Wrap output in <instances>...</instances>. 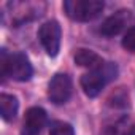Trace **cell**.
<instances>
[{
    "label": "cell",
    "mask_w": 135,
    "mask_h": 135,
    "mask_svg": "<svg viewBox=\"0 0 135 135\" xmlns=\"http://www.w3.org/2000/svg\"><path fill=\"white\" fill-rule=\"evenodd\" d=\"M116 76H118V65L113 62H105L99 69H94L84 73L80 80V84H81L83 92L89 99H94L103 91V88L108 83L116 80Z\"/></svg>",
    "instance_id": "6da1fadb"
},
{
    "label": "cell",
    "mask_w": 135,
    "mask_h": 135,
    "mask_svg": "<svg viewBox=\"0 0 135 135\" xmlns=\"http://www.w3.org/2000/svg\"><path fill=\"white\" fill-rule=\"evenodd\" d=\"M0 65H2V75L11 78L13 81L24 83V81H29L33 75V69L27 54L21 51L8 54L5 49H2Z\"/></svg>",
    "instance_id": "7a4b0ae2"
},
{
    "label": "cell",
    "mask_w": 135,
    "mask_h": 135,
    "mask_svg": "<svg viewBox=\"0 0 135 135\" xmlns=\"http://www.w3.org/2000/svg\"><path fill=\"white\" fill-rule=\"evenodd\" d=\"M105 8L102 0H65L64 11L72 21L89 22L97 19Z\"/></svg>",
    "instance_id": "3957f363"
},
{
    "label": "cell",
    "mask_w": 135,
    "mask_h": 135,
    "mask_svg": "<svg viewBox=\"0 0 135 135\" xmlns=\"http://www.w3.org/2000/svg\"><path fill=\"white\" fill-rule=\"evenodd\" d=\"M73 92L72 78L67 73H56L48 84V99L54 105H64L70 100Z\"/></svg>",
    "instance_id": "277c9868"
},
{
    "label": "cell",
    "mask_w": 135,
    "mask_h": 135,
    "mask_svg": "<svg viewBox=\"0 0 135 135\" xmlns=\"http://www.w3.org/2000/svg\"><path fill=\"white\" fill-rule=\"evenodd\" d=\"M7 8L10 10L13 24H24L27 21H32L41 16L45 10V3L41 2H10Z\"/></svg>",
    "instance_id": "5b68a950"
},
{
    "label": "cell",
    "mask_w": 135,
    "mask_h": 135,
    "mask_svg": "<svg viewBox=\"0 0 135 135\" xmlns=\"http://www.w3.org/2000/svg\"><path fill=\"white\" fill-rule=\"evenodd\" d=\"M38 40L49 57H56L60 49V26L57 21H46L38 29Z\"/></svg>",
    "instance_id": "8992f818"
},
{
    "label": "cell",
    "mask_w": 135,
    "mask_h": 135,
    "mask_svg": "<svg viewBox=\"0 0 135 135\" xmlns=\"http://www.w3.org/2000/svg\"><path fill=\"white\" fill-rule=\"evenodd\" d=\"M48 124V114L41 107H32L26 111L21 135H41Z\"/></svg>",
    "instance_id": "52a82bcc"
},
{
    "label": "cell",
    "mask_w": 135,
    "mask_h": 135,
    "mask_svg": "<svg viewBox=\"0 0 135 135\" xmlns=\"http://www.w3.org/2000/svg\"><path fill=\"white\" fill-rule=\"evenodd\" d=\"M130 19H132V11H129V10H119L114 15L108 16L102 22L99 32L102 35H105V37H114V35H118V33H121L124 30V27L127 26V22Z\"/></svg>",
    "instance_id": "ba28073f"
},
{
    "label": "cell",
    "mask_w": 135,
    "mask_h": 135,
    "mask_svg": "<svg viewBox=\"0 0 135 135\" xmlns=\"http://www.w3.org/2000/svg\"><path fill=\"white\" fill-rule=\"evenodd\" d=\"M73 60H75L76 65L86 67V69H91V70L99 69L100 65L105 64V60H103L95 51L86 49V48H78L76 52H75V56H73Z\"/></svg>",
    "instance_id": "9c48e42d"
},
{
    "label": "cell",
    "mask_w": 135,
    "mask_h": 135,
    "mask_svg": "<svg viewBox=\"0 0 135 135\" xmlns=\"http://www.w3.org/2000/svg\"><path fill=\"white\" fill-rule=\"evenodd\" d=\"M19 110V102L15 95L11 94H2L0 95V114H2V119L10 122L16 118Z\"/></svg>",
    "instance_id": "30bf717a"
},
{
    "label": "cell",
    "mask_w": 135,
    "mask_h": 135,
    "mask_svg": "<svg viewBox=\"0 0 135 135\" xmlns=\"http://www.w3.org/2000/svg\"><path fill=\"white\" fill-rule=\"evenodd\" d=\"M49 135H75V129L69 122L54 121L49 127Z\"/></svg>",
    "instance_id": "8fae6325"
},
{
    "label": "cell",
    "mask_w": 135,
    "mask_h": 135,
    "mask_svg": "<svg viewBox=\"0 0 135 135\" xmlns=\"http://www.w3.org/2000/svg\"><path fill=\"white\" fill-rule=\"evenodd\" d=\"M121 45H122V48H124V49L135 52V26L127 29V32H126V33H124V37H122Z\"/></svg>",
    "instance_id": "7c38bea8"
},
{
    "label": "cell",
    "mask_w": 135,
    "mask_h": 135,
    "mask_svg": "<svg viewBox=\"0 0 135 135\" xmlns=\"http://www.w3.org/2000/svg\"><path fill=\"white\" fill-rule=\"evenodd\" d=\"M114 100H119V99H118V95H116V94H114ZM121 102H122V103H124V105H126V107H127V105H129V103H127V102H129V95H126V97H122V99H121ZM114 105H116V107H122V105H121V103H119V102H116V103H114Z\"/></svg>",
    "instance_id": "4fadbf2b"
},
{
    "label": "cell",
    "mask_w": 135,
    "mask_h": 135,
    "mask_svg": "<svg viewBox=\"0 0 135 135\" xmlns=\"http://www.w3.org/2000/svg\"><path fill=\"white\" fill-rule=\"evenodd\" d=\"M124 135H135V124H133V126H130V127L126 130V133H124Z\"/></svg>",
    "instance_id": "5bb4252c"
}]
</instances>
